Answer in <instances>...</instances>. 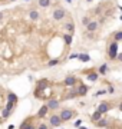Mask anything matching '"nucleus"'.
Returning a JSON list of instances; mask_svg holds the SVG:
<instances>
[{
  "mask_svg": "<svg viewBox=\"0 0 122 129\" xmlns=\"http://www.w3.org/2000/svg\"><path fill=\"white\" fill-rule=\"evenodd\" d=\"M73 112L70 111V109H62L60 111V115H59V118L62 119V122H66V121H70L72 118H73Z\"/></svg>",
  "mask_w": 122,
  "mask_h": 129,
  "instance_id": "1",
  "label": "nucleus"
},
{
  "mask_svg": "<svg viewBox=\"0 0 122 129\" xmlns=\"http://www.w3.org/2000/svg\"><path fill=\"white\" fill-rule=\"evenodd\" d=\"M108 56H109V59H116V56H118V42H114L109 45Z\"/></svg>",
  "mask_w": 122,
  "mask_h": 129,
  "instance_id": "2",
  "label": "nucleus"
},
{
  "mask_svg": "<svg viewBox=\"0 0 122 129\" xmlns=\"http://www.w3.org/2000/svg\"><path fill=\"white\" fill-rule=\"evenodd\" d=\"M65 16H66V12H65V9H62V7H59V9H56L53 12V19L55 20H62Z\"/></svg>",
  "mask_w": 122,
  "mask_h": 129,
  "instance_id": "3",
  "label": "nucleus"
},
{
  "mask_svg": "<svg viewBox=\"0 0 122 129\" xmlns=\"http://www.w3.org/2000/svg\"><path fill=\"white\" fill-rule=\"evenodd\" d=\"M98 24H99V23L96 22V20H91V22L86 24V30L89 32V33H93L95 30L98 29Z\"/></svg>",
  "mask_w": 122,
  "mask_h": 129,
  "instance_id": "4",
  "label": "nucleus"
},
{
  "mask_svg": "<svg viewBox=\"0 0 122 129\" xmlns=\"http://www.w3.org/2000/svg\"><path fill=\"white\" fill-rule=\"evenodd\" d=\"M47 88V80L46 79H43V80H39V82H37V90H35V95L37 93H40L42 90H43V89H46Z\"/></svg>",
  "mask_w": 122,
  "mask_h": 129,
  "instance_id": "5",
  "label": "nucleus"
},
{
  "mask_svg": "<svg viewBox=\"0 0 122 129\" xmlns=\"http://www.w3.org/2000/svg\"><path fill=\"white\" fill-rule=\"evenodd\" d=\"M46 106L49 108V109H58V108H59V100L49 99V100H47V103H46Z\"/></svg>",
  "mask_w": 122,
  "mask_h": 129,
  "instance_id": "6",
  "label": "nucleus"
},
{
  "mask_svg": "<svg viewBox=\"0 0 122 129\" xmlns=\"http://www.w3.org/2000/svg\"><path fill=\"white\" fill-rule=\"evenodd\" d=\"M109 109H111L109 103H108V102H102V103L99 105V108H98V112H101V113H106Z\"/></svg>",
  "mask_w": 122,
  "mask_h": 129,
  "instance_id": "7",
  "label": "nucleus"
},
{
  "mask_svg": "<svg viewBox=\"0 0 122 129\" xmlns=\"http://www.w3.org/2000/svg\"><path fill=\"white\" fill-rule=\"evenodd\" d=\"M19 129H36V128L30 123V118H29V119H26L24 122H22V125H20V128Z\"/></svg>",
  "mask_w": 122,
  "mask_h": 129,
  "instance_id": "8",
  "label": "nucleus"
},
{
  "mask_svg": "<svg viewBox=\"0 0 122 129\" xmlns=\"http://www.w3.org/2000/svg\"><path fill=\"white\" fill-rule=\"evenodd\" d=\"M76 83V77L75 76H68L66 79H65L63 85H66V86H75Z\"/></svg>",
  "mask_w": 122,
  "mask_h": 129,
  "instance_id": "9",
  "label": "nucleus"
},
{
  "mask_svg": "<svg viewBox=\"0 0 122 129\" xmlns=\"http://www.w3.org/2000/svg\"><path fill=\"white\" fill-rule=\"evenodd\" d=\"M60 123H62V119H60L58 115H55V116L50 118V125H52V126H59Z\"/></svg>",
  "mask_w": 122,
  "mask_h": 129,
  "instance_id": "10",
  "label": "nucleus"
},
{
  "mask_svg": "<svg viewBox=\"0 0 122 129\" xmlns=\"http://www.w3.org/2000/svg\"><path fill=\"white\" fill-rule=\"evenodd\" d=\"M76 90H78V95H79V96H85L86 92H88V86L86 85H79V88L76 89Z\"/></svg>",
  "mask_w": 122,
  "mask_h": 129,
  "instance_id": "11",
  "label": "nucleus"
},
{
  "mask_svg": "<svg viewBox=\"0 0 122 129\" xmlns=\"http://www.w3.org/2000/svg\"><path fill=\"white\" fill-rule=\"evenodd\" d=\"M47 111H49V108H47L46 105H43V106L40 108V111L37 112V118H43V116H46Z\"/></svg>",
  "mask_w": 122,
  "mask_h": 129,
  "instance_id": "12",
  "label": "nucleus"
},
{
  "mask_svg": "<svg viewBox=\"0 0 122 129\" xmlns=\"http://www.w3.org/2000/svg\"><path fill=\"white\" fill-rule=\"evenodd\" d=\"M95 125H96V126H99V128L108 126V119H106V118H101L98 122H95Z\"/></svg>",
  "mask_w": 122,
  "mask_h": 129,
  "instance_id": "13",
  "label": "nucleus"
},
{
  "mask_svg": "<svg viewBox=\"0 0 122 129\" xmlns=\"http://www.w3.org/2000/svg\"><path fill=\"white\" fill-rule=\"evenodd\" d=\"M78 59H79L81 62H89V60H91L89 55H86V53H81V55H78Z\"/></svg>",
  "mask_w": 122,
  "mask_h": 129,
  "instance_id": "14",
  "label": "nucleus"
},
{
  "mask_svg": "<svg viewBox=\"0 0 122 129\" xmlns=\"http://www.w3.org/2000/svg\"><path fill=\"white\" fill-rule=\"evenodd\" d=\"M101 118H102V113H101V112H98V111L93 112L92 113V122H98Z\"/></svg>",
  "mask_w": 122,
  "mask_h": 129,
  "instance_id": "15",
  "label": "nucleus"
},
{
  "mask_svg": "<svg viewBox=\"0 0 122 129\" xmlns=\"http://www.w3.org/2000/svg\"><path fill=\"white\" fill-rule=\"evenodd\" d=\"M7 102L16 103V102H17V96H16L14 93H9V95H7Z\"/></svg>",
  "mask_w": 122,
  "mask_h": 129,
  "instance_id": "16",
  "label": "nucleus"
},
{
  "mask_svg": "<svg viewBox=\"0 0 122 129\" xmlns=\"http://www.w3.org/2000/svg\"><path fill=\"white\" fill-rule=\"evenodd\" d=\"M37 4L40 7H47L50 6V0H37Z\"/></svg>",
  "mask_w": 122,
  "mask_h": 129,
  "instance_id": "17",
  "label": "nucleus"
},
{
  "mask_svg": "<svg viewBox=\"0 0 122 129\" xmlns=\"http://www.w3.org/2000/svg\"><path fill=\"white\" fill-rule=\"evenodd\" d=\"M106 72H108V64L106 63L101 64V66H99V75H105Z\"/></svg>",
  "mask_w": 122,
  "mask_h": 129,
  "instance_id": "18",
  "label": "nucleus"
},
{
  "mask_svg": "<svg viewBox=\"0 0 122 129\" xmlns=\"http://www.w3.org/2000/svg\"><path fill=\"white\" fill-rule=\"evenodd\" d=\"M29 16L32 20H37L39 19V12H36V10H32V12L29 13Z\"/></svg>",
  "mask_w": 122,
  "mask_h": 129,
  "instance_id": "19",
  "label": "nucleus"
},
{
  "mask_svg": "<svg viewBox=\"0 0 122 129\" xmlns=\"http://www.w3.org/2000/svg\"><path fill=\"white\" fill-rule=\"evenodd\" d=\"M65 29L68 30V32H70V35H72V32H73V29H75V24L72 23V22H70V23H66L65 24Z\"/></svg>",
  "mask_w": 122,
  "mask_h": 129,
  "instance_id": "20",
  "label": "nucleus"
},
{
  "mask_svg": "<svg viewBox=\"0 0 122 129\" xmlns=\"http://www.w3.org/2000/svg\"><path fill=\"white\" fill-rule=\"evenodd\" d=\"M76 96H79V95H78V90H76V89H72L69 93H68V96H66V98H70V99H73V98H76Z\"/></svg>",
  "mask_w": 122,
  "mask_h": 129,
  "instance_id": "21",
  "label": "nucleus"
},
{
  "mask_svg": "<svg viewBox=\"0 0 122 129\" xmlns=\"http://www.w3.org/2000/svg\"><path fill=\"white\" fill-rule=\"evenodd\" d=\"M98 76H99V73H91V75H88V79L91 82H95V80H98Z\"/></svg>",
  "mask_w": 122,
  "mask_h": 129,
  "instance_id": "22",
  "label": "nucleus"
},
{
  "mask_svg": "<svg viewBox=\"0 0 122 129\" xmlns=\"http://www.w3.org/2000/svg\"><path fill=\"white\" fill-rule=\"evenodd\" d=\"M65 43H66V45H70V43H72V35H65Z\"/></svg>",
  "mask_w": 122,
  "mask_h": 129,
  "instance_id": "23",
  "label": "nucleus"
},
{
  "mask_svg": "<svg viewBox=\"0 0 122 129\" xmlns=\"http://www.w3.org/2000/svg\"><path fill=\"white\" fill-rule=\"evenodd\" d=\"M58 63H59V60H58V59H52L50 62H47V66H49V67H52V66H56Z\"/></svg>",
  "mask_w": 122,
  "mask_h": 129,
  "instance_id": "24",
  "label": "nucleus"
},
{
  "mask_svg": "<svg viewBox=\"0 0 122 129\" xmlns=\"http://www.w3.org/2000/svg\"><path fill=\"white\" fill-rule=\"evenodd\" d=\"M115 39H116L115 42H119V40H122V32H121V30H119V32H116V33H115Z\"/></svg>",
  "mask_w": 122,
  "mask_h": 129,
  "instance_id": "25",
  "label": "nucleus"
},
{
  "mask_svg": "<svg viewBox=\"0 0 122 129\" xmlns=\"http://www.w3.org/2000/svg\"><path fill=\"white\" fill-rule=\"evenodd\" d=\"M89 22H91V19H89V17H83V19H82V24H85V26H86Z\"/></svg>",
  "mask_w": 122,
  "mask_h": 129,
  "instance_id": "26",
  "label": "nucleus"
},
{
  "mask_svg": "<svg viewBox=\"0 0 122 129\" xmlns=\"http://www.w3.org/2000/svg\"><path fill=\"white\" fill-rule=\"evenodd\" d=\"M116 60L122 62V53H118V56H116Z\"/></svg>",
  "mask_w": 122,
  "mask_h": 129,
  "instance_id": "27",
  "label": "nucleus"
},
{
  "mask_svg": "<svg viewBox=\"0 0 122 129\" xmlns=\"http://www.w3.org/2000/svg\"><path fill=\"white\" fill-rule=\"evenodd\" d=\"M69 58H70V59H76V58H78V53H73V55H70Z\"/></svg>",
  "mask_w": 122,
  "mask_h": 129,
  "instance_id": "28",
  "label": "nucleus"
},
{
  "mask_svg": "<svg viewBox=\"0 0 122 129\" xmlns=\"http://www.w3.org/2000/svg\"><path fill=\"white\" fill-rule=\"evenodd\" d=\"M39 129H49V128H47L46 125H40V126H39Z\"/></svg>",
  "mask_w": 122,
  "mask_h": 129,
  "instance_id": "29",
  "label": "nucleus"
},
{
  "mask_svg": "<svg viewBox=\"0 0 122 129\" xmlns=\"http://www.w3.org/2000/svg\"><path fill=\"white\" fill-rule=\"evenodd\" d=\"M1 19H3V13L0 12V20H1Z\"/></svg>",
  "mask_w": 122,
  "mask_h": 129,
  "instance_id": "30",
  "label": "nucleus"
},
{
  "mask_svg": "<svg viewBox=\"0 0 122 129\" xmlns=\"http://www.w3.org/2000/svg\"><path fill=\"white\" fill-rule=\"evenodd\" d=\"M1 122H3V118L0 116V123H1Z\"/></svg>",
  "mask_w": 122,
  "mask_h": 129,
  "instance_id": "31",
  "label": "nucleus"
},
{
  "mask_svg": "<svg viewBox=\"0 0 122 129\" xmlns=\"http://www.w3.org/2000/svg\"><path fill=\"white\" fill-rule=\"evenodd\" d=\"M119 109H121V111H122V103H121V105H119Z\"/></svg>",
  "mask_w": 122,
  "mask_h": 129,
  "instance_id": "32",
  "label": "nucleus"
},
{
  "mask_svg": "<svg viewBox=\"0 0 122 129\" xmlns=\"http://www.w3.org/2000/svg\"><path fill=\"white\" fill-rule=\"evenodd\" d=\"M81 129H88V128H85V126H81Z\"/></svg>",
  "mask_w": 122,
  "mask_h": 129,
  "instance_id": "33",
  "label": "nucleus"
},
{
  "mask_svg": "<svg viewBox=\"0 0 122 129\" xmlns=\"http://www.w3.org/2000/svg\"><path fill=\"white\" fill-rule=\"evenodd\" d=\"M10 1H16V0H10Z\"/></svg>",
  "mask_w": 122,
  "mask_h": 129,
  "instance_id": "34",
  "label": "nucleus"
},
{
  "mask_svg": "<svg viewBox=\"0 0 122 129\" xmlns=\"http://www.w3.org/2000/svg\"><path fill=\"white\" fill-rule=\"evenodd\" d=\"M88 1H92V0H88Z\"/></svg>",
  "mask_w": 122,
  "mask_h": 129,
  "instance_id": "35",
  "label": "nucleus"
},
{
  "mask_svg": "<svg viewBox=\"0 0 122 129\" xmlns=\"http://www.w3.org/2000/svg\"><path fill=\"white\" fill-rule=\"evenodd\" d=\"M121 20H122V16H121Z\"/></svg>",
  "mask_w": 122,
  "mask_h": 129,
  "instance_id": "36",
  "label": "nucleus"
}]
</instances>
